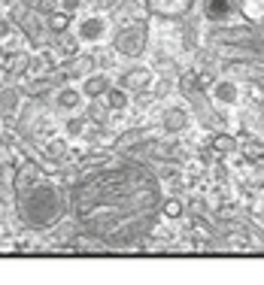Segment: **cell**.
Returning <instances> with one entry per match:
<instances>
[{
	"instance_id": "3957f363",
	"label": "cell",
	"mask_w": 264,
	"mask_h": 285,
	"mask_svg": "<svg viewBox=\"0 0 264 285\" xmlns=\"http://www.w3.org/2000/svg\"><path fill=\"white\" fill-rule=\"evenodd\" d=\"M103 33H106V22L100 15H85L76 25V40H82V43H98L103 40Z\"/></svg>"
},
{
	"instance_id": "e0dca14e",
	"label": "cell",
	"mask_w": 264,
	"mask_h": 285,
	"mask_svg": "<svg viewBox=\"0 0 264 285\" xmlns=\"http://www.w3.org/2000/svg\"><path fill=\"white\" fill-rule=\"evenodd\" d=\"M243 152H246V158H249V161L264 158V146H261V143H255V140H252V143H246V149H243Z\"/></svg>"
},
{
	"instance_id": "9c48e42d",
	"label": "cell",
	"mask_w": 264,
	"mask_h": 285,
	"mask_svg": "<svg viewBox=\"0 0 264 285\" xmlns=\"http://www.w3.org/2000/svg\"><path fill=\"white\" fill-rule=\"evenodd\" d=\"M18 103H22L18 88H6V85H0V116H12V112H18Z\"/></svg>"
},
{
	"instance_id": "8992f818",
	"label": "cell",
	"mask_w": 264,
	"mask_h": 285,
	"mask_svg": "<svg viewBox=\"0 0 264 285\" xmlns=\"http://www.w3.org/2000/svg\"><path fill=\"white\" fill-rule=\"evenodd\" d=\"M185 125H188V112L179 109V106L167 109L164 119H161V127H164L167 134H179V130H185Z\"/></svg>"
},
{
	"instance_id": "6da1fadb",
	"label": "cell",
	"mask_w": 264,
	"mask_h": 285,
	"mask_svg": "<svg viewBox=\"0 0 264 285\" xmlns=\"http://www.w3.org/2000/svg\"><path fill=\"white\" fill-rule=\"evenodd\" d=\"M18 210H22L25 222L31 224V227L52 224L64 213V194H61V188L55 182L33 179V182L18 188Z\"/></svg>"
},
{
	"instance_id": "2e32d148",
	"label": "cell",
	"mask_w": 264,
	"mask_h": 285,
	"mask_svg": "<svg viewBox=\"0 0 264 285\" xmlns=\"http://www.w3.org/2000/svg\"><path fill=\"white\" fill-rule=\"evenodd\" d=\"M82 116L95 125H106V109L103 106H88V112H82Z\"/></svg>"
},
{
	"instance_id": "7a4b0ae2",
	"label": "cell",
	"mask_w": 264,
	"mask_h": 285,
	"mask_svg": "<svg viewBox=\"0 0 264 285\" xmlns=\"http://www.w3.org/2000/svg\"><path fill=\"white\" fill-rule=\"evenodd\" d=\"M112 49L125 58H140L146 52V31L143 28H125L112 40Z\"/></svg>"
},
{
	"instance_id": "7c38bea8",
	"label": "cell",
	"mask_w": 264,
	"mask_h": 285,
	"mask_svg": "<svg viewBox=\"0 0 264 285\" xmlns=\"http://www.w3.org/2000/svg\"><path fill=\"white\" fill-rule=\"evenodd\" d=\"M213 97H216L219 103H234V100H237V85H234V82H228V79H222V82H216Z\"/></svg>"
},
{
	"instance_id": "30bf717a",
	"label": "cell",
	"mask_w": 264,
	"mask_h": 285,
	"mask_svg": "<svg viewBox=\"0 0 264 285\" xmlns=\"http://www.w3.org/2000/svg\"><path fill=\"white\" fill-rule=\"evenodd\" d=\"M103 100H106V109L109 112H122V109H128V94H125V88L119 85V88H106V94H103Z\"/></svg>"
},
{
	"instance_id": "9a60e30c",
	"label": "cell",
	"mask_w": 264,
	"mask_h": 285,
	"mask_svg": "<svg viewBox=\"0 0 264 285\" xmlns=\"http://www.w3.org/2000/svg\"><path fill=\"white\" fill-rule=\"evenodd\" d=\"M46 155H49V158H64L67 155V140L64 137L49 140V143H46Z\"/></svg>"
},
{
	"instance_id": "8fae6325",
	"label": "cell",
	"mask_w": 264,
	"mask_h": 285,
	"mask_svg": "<svg viewBox=\"0 0 264 285\" xmlns=\"http://www.w3.org/2000/svg\"><path fill=\"white\" fill-rule=\"evenodd\" d=\"M28 70H31V58L28 55H12L9 64H6V76H12V79H22Z\"/></svg>"
},
{
	"instance_id": "ba28073f",
	"label": "cell",
	"mask_w": 264,
	"mask_h": 285,
	"mask_svg": "<svg viewBox=\"0 0 264 285\" xmlns=\"http://www.w3.org/2000/svg\"><path fill=\"white\" fill-rule=\"evenodd\" d=\"M203 12L213 22H222V18H228L234 12V3L231 0H203Z\"/></svg>"
},
{
	"instance_id": "ac0fdd59",
	"label": "cell",
	"mask_w": 264,
	"mask_h": 285,
	"mask_svg": "<svg viewBox=\"0 0 264 285\" xmlns=\"http://www.w3.org/2000/svg\"><path fill=\"white\" fill-rule=\"evenodd\" d=\"M164 216L167 219H179V216H182V203H179V200H167L164 203Z\"/></svg>"
},
{
	"instance_id": "5b68a950",
	"label": "cell",
	"mask_w": 264,
	"mask_h": 285,
	"mask_svg": "<svg viewBox=\"0 0 264 285\" xmlns=\"http://www.w3.org/2000/svg\"><path fill=\"white\" fill-rule=\"evenodd\" d=\"M112 82L106 79V76H85L82 79V97H88V100H100V97L106 94V88H109Z\"/></svg>"
},
{
	"instance_id": "277c9868",
	"label": "cell",
	"mask_w": 264,
	"mask_h": 285,
	"mask_svg": "<svg viewBox=\"0 0 264 285\" xmlns=\"http://www.w3.org/2000/svg\"><path fill=\"white\" fill-rule=\"evenodd\" d=\"M149 85H152V70H146V67L128 70L122 76V88H128V91H146Z\"/></svg>"
},
{
	"instance_id": "5bb4252c",
	"label": "cell",
	"mask_w": 264,
	"mask_h": 285,
	"mask_svg": "<svg viewBox=\"0 0 264 285\" xmlns=\"http://www.w3.org/2000/svg\"><path fill=\"white\" fill-rule=\"evenodd\" d=\"M46 18H49L46 25H49V31L52 33H64L67 28H70V15H67V12H49Z\"/></svg>"
},
{
	"instance_id": "4fadbf2b",
	"label": "cell",
	"mask_w": 264,
	"mask_h": 285,
	"mask_svg": "<svg viewBox=\"0 0 264 285\" xmlns=\"http://www.w3.org/2000/svg\"><path fill=\"white\" fill-rule=\"evenodd\" d=\"M234 149H237V140H234V137H228V134H216V137H213V152H216V155H228Z\"/></svg>"
},
{
	"instance_id": "52a82bcc",
	"label": "cell",
	"mask_w": 264,
	"mask_h": 285,
	"mask_svg": "<svg viewBox=\"0 0 264 285\" xmlns=\"http://www.w3.org/2000/svg\"><path fill=\"white\" fill-rule=\"evenodd\" d=\"M79 103H82V91H76V88H67V85H61V88L55 91V106H58V109H64V112L76 109Z\"/></svg>"
}]
</instances>
